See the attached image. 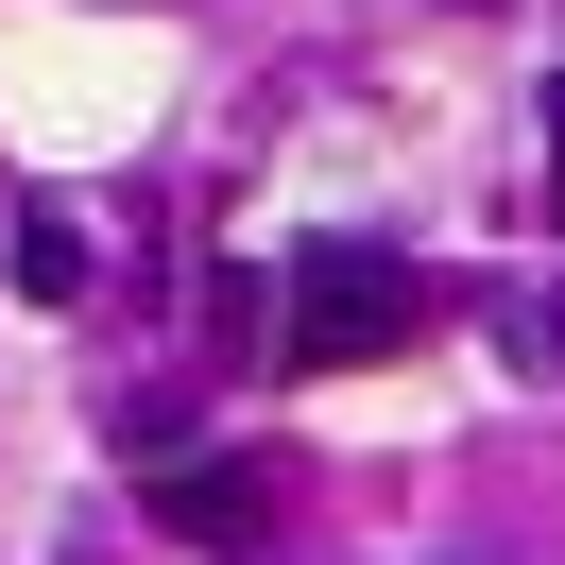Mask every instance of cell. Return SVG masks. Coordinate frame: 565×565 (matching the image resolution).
I'll return each instance as SVG.
<instances>
[{
  "mask_svg": "<svg viewBox=\"0 0 565 565\" xmlns=\"http://www.w3.org/2000/svg\"><path fill=\"white\" fill-rule=\"evenodd\" d=\"M531 120H548V172H531V206L565 223V70H548V104H531Z\"/></svg>",
  "mask_w": 565,
  "mask_h": 565,
  "instance_id": "cell-4",
  "label": "cell"
},
{
  "mask_svg": "<svg viewBox=\"0 0 565 565\" xmlns=\"http://www.w3.org/2000/svg\"><path fill=\"white\" fill-rule=\"evenodd\" d=\"M462 18H497V0H462Z\"/></svg>",
  "mask_w": 565,
  "mask_h": 565,
  "instance_id": "cell-6",
  "label": "cell"
},
{
  "mask_svg": "<svg viewBox=\"0 0 565 565\" xmlns=\"http://www.w3.org/2000/svg\"><path fill=\"white\" fill-rule=\"evenodd\" d=\"M548 360H565V309H548Z\"/></svg>",
  "mask_w": 565,
  "mask_h": 565,
  "instance_id": "cell-5",
  "label": "cell"
},
{
  "mask_svg": "<svg viewBox=\"0 0 565 565\" xmlns=\"http://www.w3.org/2000/svg\"><path fill=\"white\" fill-rule=\"evenodd\" d=\"M412 326H428V275H412V257H377V241H309V257H291V326H275V343H291V377L394 360Z\"/></svg>",
  "mask_w": 565,
  "mask_h": 565,
  "instance_id": "cell-1",
  "label": "cell"
},
{
  "mask_svg": "<svg viewBox=\"0 0 565 565\" xmlns=\"http://www.w3.org/2000/svg\"><path fill=\"white\" fill-rule=\"evenodd\" d=\"M154 531L172 548H257L275 531V462H154Z\"/></svg>",
  "mask_w": 565,
  "mask_h": 565,
  "instance_id": "cell-2",
  "label": "cell"
},
{
  "mask_svg": "<svg viewBox=\"0 0 565 565\" xmlns=\"http://www.w3.org/2000/svg\"><path fill=\"white\" fill-rule=\"evenodd\" d=\"M0 275L35 291V309H86V275H104V257H86L70 206H18V223H0Z\"/></svg>",
  "mask_w": 565,
  "mask_h": 565,
  "instance_id": "cell-3",
  "label": "cell"
}]
</instances>
